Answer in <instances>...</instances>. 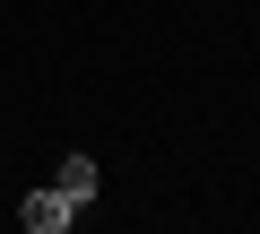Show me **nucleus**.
Instances as JSON below:
<instances>
[{"instance_id":"f03ea898","label":"nucleus","mask_w":260,"mask_h":234,"mask_svg":"<svg viewBox=\"0 0 260 234\" xmlns=\"http://www.w3.org/2000/svg\"><path fill=\"white\" fill-rule=\"evenodd\" d=\"M95 182H104V174H95V156H61V191H70L78 208L95 199Z\"/></svg>"},{"instance_id":"f257e3e1","label":"nucleus","mask_w":260,"mask_h":234,"mask_svg":"<svg viewBox=\"0 0 260 234\" xmlns=\"http://www.w3.org/2000/svg\"><path fill=\"white\" fill-rule=\"evenodd\" d=\"M70 217H78V199H70L61 182H44V191H26V199H18V225H26V234H61Z\"/></svg>"}]
</instances>
